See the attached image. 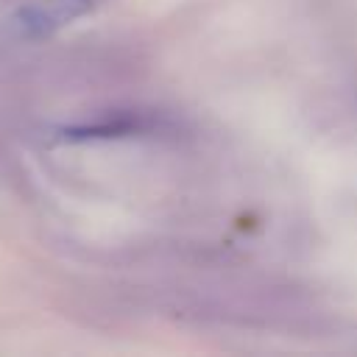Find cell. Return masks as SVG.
I'll list each match as a JSON object with an SVG mask.
<instances>
[{
  "mask_svg": "<svg viewBox=\"0 0 357 357\" xmlns=\"http://www.w3.org/2000/svg\"><path fill=\"white\" fill-rule=\"evenodd\" d=\"M92 6H95V0H45L39 6L22 8L11 20V28L20 36H45V33H53L56 28L84 17L86 11H92Z\"/></svg>",
  "mask_w": 357,
  "mask_h": 357,
  "instance_id": "obj_1",
  "label": "cell"
}]
</instances>
